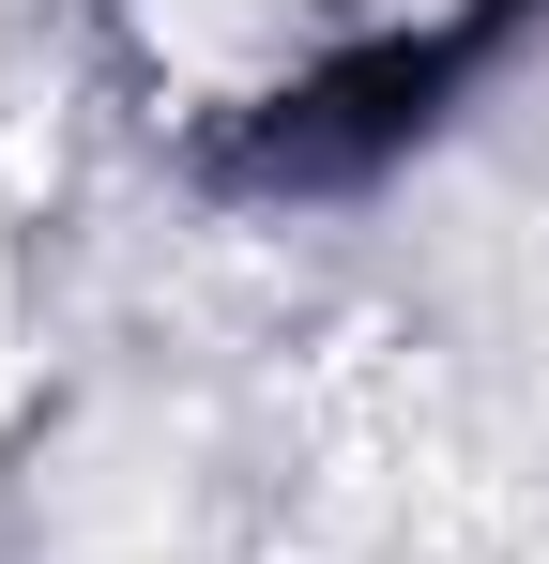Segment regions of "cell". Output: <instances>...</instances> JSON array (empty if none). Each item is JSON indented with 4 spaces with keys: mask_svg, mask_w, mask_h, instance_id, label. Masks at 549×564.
I'll use <instances>...</instances> for the list:
<instances>
[{
    "mask_svg": "<svg viewBox=\"0 0 549 564\" xmlns=\"http://www.w3.org/2000/svg\"><path fill=\"white\" fill-rule=\"evenodd\" d=\"M504 0H122L138 93L229 169H336L458 77Z\"/></svg>",
    "mask_w": 549,
    "mask_h": 564,
    "instance_id": "6da1fadb",
    "label": "cell"
}]
</instances>
